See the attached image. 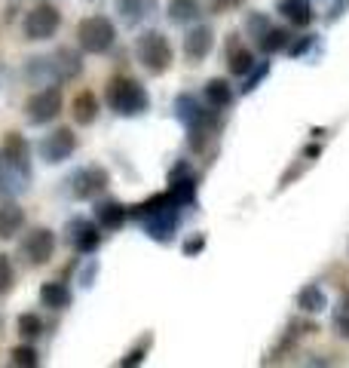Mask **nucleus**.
I'll return each instance as SVG.
<instances>
[{
  "instance_id": "2",
  "label": "nucleus",
  "mask_w": 349,
  "mask_h": 368,
  "mask_svg": "<svg viewBox=\"0 0 349 368\" xmlns=\"http://www.w3.org/2000/svg\"><path fill=\"white\" fill-rule=\"evenodd\" d=\"M181 206L166 193H157V197H150L145 203H138L135 209H129V215L135 218L145 233L153 240V242H162L169 245L174 240V233H178V224H181Z\"/></svg>"
},
{
  "instance_id": "8",
  "label": "nucleus",
  "mask_w": 349,
  "mask_h": 368,
  "mask_svg": "<svg viewBox=\"0 0 349 368\" xmlns=\"http://www.w3.org/2000/svg\"><path fill=\"white\" fill-rule=\"evenodd\" d=\"M74 150H77V136H74V129H68V126L46 132V136L37 141V157L43 160L46 166H58V163L71 160Z\"/></svg>"
},
{
  "instance_id": "26",
  "label": "nucleus",
  "mask_w": 349,
  "mask_h": 368,
  "mask_svg": "<svg viewBox=\"0 0 349 368\" xmlns=\"http://www.w3.org/2000/svg\"><path fill=\"white\" fill-rule=\"evenodd\" d=\"M74 120L80 123V126H92V123L98 120V98H95V92H77V98H74Z\"/></svg>"
},
{
  "instance_id": "31",
  "label": "nucleus",
  "mask_w": 349,
  "mask_h": 368,
  "mask_svg": "<svg viewBox=\"0 0 349 368\" xmlns=\"http://www.w3.org/2000/svg\"><path fill=\"white\" fill-rule=\"evenodd\" d=\"M334 332L349 341V295H343L340 304L334 307Z\"/></svg>"
},
{
  "instance_id": "28",
  "label": "nucleus",
  "mask_w": 349,
  "mask_h": 368,
  "mask_svg": "<svg viewBox=\"0 0 349 368\" xmlns=\"http://www.w3.org/2000/svg\"><path fill=\"white\" fill-rule=\"evenodd\" d=\"M16 332L25 337V341H37L40 334H43V320H40L37 313H22L16 320Z\"/></svg>"
},
{
  "instance_id": "23",
  "label": "nucleus",
  "mask_w": 349,
  "mask_h": 368,
  "mask_svg": "<svg viewBox=\"0 0 349 368\" xmlns=\"http://www.w3.org/2000/svg\"><path fill=\"white\" fill-rule=\"evenodd\" d=\"M71 301H74V295H71L68 282L56 280V282H43V285H40V304L49 307V310H68Z\"/></svg>"
},
{
  "instance_id": "33",
  "label": "nucleus",
  "mask_w": 349,
  "mask_h": 368,
  "mask_svg": "<svg viewBox=\"0 0 349 368\" xmlns=\"http://www.w3.org/2000/svg\"><path fill=\"white\" fill-rule=\"evenodd\" d=\"M266 74H270V65H266V61H261V68H258V71L251 68L249 74H245L249 80H245V86H242V96H249V92H254V89H258V86H261V80H264Z\"/></svg>"
},
{
  "instance_id": "35",
  "label": "nucleus",
  "mask_w": 349,
  "mask_h": 368,
  "mask_svg": "<svg viewBox=\"0 0 349 368\" xmlns=\"http://www.w3.org/2000/svg\"><path fill=\"white\" fill-rule=\"evenodd\" d=\"M181 249H184V255H187V258H197V255L205 249V233H193V237H187Z\"/></svg>"
},
{
  "instance_id": "3",
  "label": "nucleus",
  "mask_w": 349,
  "mask_h": 368,
  "mask_svg": "<svg viewBox=\"0 0 349 368\" xmlns=\"http://www.w3.org/2000/svg\"><path fill=\"white\" fill-rule=\"evenodd\" d=\"M105 101H108V108L114 111L117 117H126V120L129 117H141L150 108L147 89L141 86L135 77H126V74H117V77L108 80Z\"/></svg>"
},
{
  "instance_id": "24",
  "label": "nucleus",
  "mask_w": 349,
  "mask_h": 368,
  "mask_svg": "<svg viewBox=\"0 0 349 368\" xmlns=\"http://www.w3.org/2000/svg\"><path fill=\"white\" fill-rule=\"evenodd\" d=\"M25 80H28L31 86H49V83H56L53 61H49V56H31L25 61Z\"/></svg>"
},
{
  "instance_id": "13",
  "label": "nucleus",
  "mask_w": 349,
  "mask_h": 368,
  "mask_svg": "<svg viewBox=\"0 0 349 368\" xmlns=\"http://www.w3.org/2000/svg\"><path fill=\"white\" fill-rule=\"evenodd\" d=\"M126 221H129V206H123V203L114 200V197H110V200H101V197H98V200H95V224H98L101 230H110V233H114V230H120Z\"/></svg>"
},
{
  "instance_id": "10",
  "label": "nucleus",
  "mask_w": 349,
  "mask_h": 368,
  "mask_svg": "<svg viewBox=\"0 0 349 368\" xmlns=\"http://www.w3.org/2000/svg\"><path fill=\"white\" fill-rule=\"evenodd\" d=\"M56 245H58V240H56L53 230L34 228V230H28L25 240H22V258L31 264V267H43V264L53 261Z\"/></svg>"
},
{
  "instance_id": "30",
  "label": "nucleus",
  "mask_w": 349,
  "mask_h": 368,
  "mask_svg": "<svg viewBox=\"0 0 349 368\" xmlns=\"http://www.w3.org/2000/svg\"><path fill=\"white\" fill-rule=\"evenodd\" d=\"M9 365H16V368H37L40 365V356L34 347H13V353H9Z\"/></svg>"
},
{
  "instance_id": "1",
  "label": "nucleus",
  "mask_w": 349,
  "mask_h": 368,
  "mask_svg": "<svg viewBox=\"0 0 349 368\" xmlns=\"http://www.w3.org/2000/svg\"><path fill=\"white\" fill-rule=\"evenodd\" d=\"M174 117L184 129H187V145L190 150L202 153L209 148V138L218 136L224 120H221V111L209 108L199 96H193V92H181L178 98H174Z\"/></svg>"
},
{
  "instance_id": "21",
  "label": "nucleus",
  "mask_w": 349,
  "mask_h": 368,
  "mask_svg": "<svg viewBox=\"0 0 349 368\" xmlns=\"http://www.w3.org/2000/svg\"><path fill=\"white\" fill-rule=\"evenodd\" d=\"M28 181L19 169H13L6 160H0V200H19L28 190Z\"/></svg>"
},
{
  "instance_id": "4",
  "label": "nucleus",
  "mask_w": 349,
  "mask_h": 368,
  "mask_svg": "<svg viewBox=\"0 0 349 368\" xmlns=\"http://www.w3.org/2000/svg\"><path fill=\"white\" fill-rule=\"evenodd\" d=\"M135 58H138V65L145 68L147 74L160 77V74H166V71L172 68L174 49H172L169 37L162 34V31L147 28V31H141V34L135 37Z\"/></svg>"
},
{
  "instance_id": "12",
  "label": "nucleus",
  "mask_w": 349,
  "mask_h": 368,
  "mask_svg": "<svg viewBox=\"0 0 349 368\" xmlns=\"http://www.w3.org/2000/svg\"><path fill=\"white\" fill-rule=\"evenodd\" d=\"M0 160H6L13 169H19L25 178H31L34 172V163H31V145L22 132H6L4 141H0Z\"/></svg>"
},
{
  "instance_id": "29",
  "label": "nucleus",
  "mask_w": 349,
  "mask_h": 368,
  "mask_svg": "<svg viewBox=\"0 0 349 368\" xmlns=\"http://www.w3.org/2000/svg\"><path fill=\"white\" fill-rule=\"evenodd\" d=\"M270 28H273V22H270V16L266 13H249V19H245V34H249L254 44H258Z\"/></svg>"
},
{
  "instance_id": "32",
  "label": "nucleus",
  "mask_w": 349,
  "mask_h": 368,
  "mask_svg": "<svg viewBox=\"0 0 349 368\" xmlns=\"http://www.w3.org/2000/svg\"><path fill=\"white\" fill-rule=\"evenodd\" d=\"M16 285V270H13V261H9V255L0 252V298Z\"/></svg>"
},
{
  "instance_id": "14",
  "label": "nucleus",
  "mask_w": 349,
  "mask_h": 368,
  "mask_svg": "<svg viewBox=\"0 0 349 368\" xmlns=\"http://www.w3.org/2000/svg\"><path fill=\"white\" fill-rule=\"evenodd\" d=\"M212 46H214V31L209 25H193L187 34H184V56H187L193 65L209 56Z\"/></svg>"
},
{
  "instance_id": "9",
  "label": "nucleus",
  "mask_w": 349,
  "mask_h": 368,
  "mask_svg": "<svg viewBox=\"0 0 349 368\" xmlns=\"http://www.w3.org/2000/svg\"><path fill=\"white\" fill-rule=\"evenodd\" d=\"M61 28V13L53 4H37L34 9H28L22 31L25 40H53Z\"/></svg>"
},
{
  "instance_id": "6",
  "label": "nucleus",
  "mask_w": 349,
  "mask_h": 368,
  "mask_svg": "<svg viewBox=\"0 0 349 368\" xmlns=\"http://www.w3.org/2000/svg\"><path fill=\"white\" fill-rule=\"evenodd\" d=\"M61 105H65V92L58 83H49L43 89L31 92L25 101V120L31 126H46L61 114Z\"/></svg>"
},
{
  "instance_id": "22",
  "label": "nucleus",
  "mask_w": 349,
  "mask_h": 368,
  "mask_svg": "<svg viewBox=\"0 0 349 368\" xmlns=\"http://www.w3.org/2000/svg\"><path fill=\"white\" fill-rule=\"evenodd\" d=\"M166 16L172 25H197L202 16V0H169Z\"/></svg>"
},
{
  "instance_id": "19",
  "label": "nucleus",
  "mask_w": 349,
  "mask_h": 368,
  "mask_svg": "<svg viewBox=\"0 0 349 368\" xmlns=\"http://www.w3.org/2000/svg\"><path fill=\"white\" fill-rule=\"evenodd\" d=\"M25 228V209L16 200H0V240H13Z\"/></svg>"
},
{
  "instance_id": "15",
  "label": "nucleus",
  "mask_w": 349,
  "mask_h": 368,
  "mask_svg": "<svg viewBox=\"0 0 349 368\" xmlns=\"http://www.w3.org/2000/svg\"><path fill=\"white\" fill-rule=\"evenodd\" d=\"M254 65H258L254 53L242 44L239 34H230V40H227V71H230L233 77H245Z\"/></svg>"
},
{
  "instance_id": "5",
  "label": "nucleus",
  "mask_w": 349,
  "mask_h": 368,
  "mask_svg": "<svg viewBox=\"0 0 349 368\" xmlns=\"http://www.w3.org/2000/svg\"><path fill=\"white\" fill-rule=\"evenodd\" d=\"M77 44L89 56H105L117 44V25L108 16H86L77 25Z\"/></svg>"
},
{
  "instance_id": "36",
  "label": "nucleus",
  "mask_w": 349,
  "mask_h": 368,
  "mask_svg": "<svg viewBox=\"0 0 349 368\" xmlns=\"http://www.w3.org/2000/svg\"><path fill=\"white\" fill-rule=\"evenodd\" d=\"M316 44V34H303V37H297L294 44H288V56L294 58H301L303 53H310V46Z\"/></svg>"
},
{
  "instance_id": "20",
  "label": "nucleus",
  "mask_w": 349,
  "mask_h": 368,
  "mask_svg": "<svg viewBox=\"0 0 349 368\" xmlns=\"http://www.w3.org/2000/svg\"><path fill=\"white\" fill-rule=\"evenodd\" d=\"M202 101L214 111H227L233 105V83L224 77H212L209 83L202 86Z\"/></svg>"
},
{
  "instance_id": "11",
  "label": "nucleus",
  "mask_w": 349,
  "mask_h": 368,
  "mask_svg": "<svg viewBox=\"0 0 349 368\" xmlns=\"http://www.w3.org/2000/svg\"><path fill=\"white\" fill-rule=\"evenodd\" d=\"M65 237H68L71 245H74L77 255H92L101 245V228H98L95 221H89V218H83V215H77V218L68 221Z\"/></svg>"
},
{
  "instance_id": "7",
  "label": "nucleus",
  "mask_w": 349,
  "mask_h": 368,
  "mask_svg": "<svg viewBox=\"0 0 349 368\" xmlns=\"http://www.w3.org/2000/svg\"><path fill=\"white\" fill-rule=\"evenodd\" d=\"M108 184H110V175H108L105 166H80L68 175V193L80 203L98 200L101 193L108 190Z\"/></svg>"
},
{
  "instance_id": "34",
  "label": "nucleus",
  "mask_w": 349,
  "mask_h": 368,
  "mask_svg": "<svg viewBox=\"0 0 349 368\" xmlns=\"http://www.w3.org/2000/svg\"><path fill=\"white\" fill-rule=\"evenodd\" d=\"M239 6H245V0H209V9L214 16H227V13H233V9H239Z\"/></svg>"
},
{
  "instance_id": "18",
  "label": "nucleus",
  "mask_w": 349,
  "mask_h": 368,
  "mask_svg": "<svg viewBox=\"0 0 349 368\" xmlns=\"http://www.w3.org/2000/svg\"><path fill=\"white\" fill-rule=\"evenodd\" d=\"M276 13L294 28H306L316 19L310 0H276Z\"/></svg>"
},
{
  "instance_id": "16",
  "label": "nucleus",
  "mask_w": 349,
  "mask_h": 368,
  "mask_svg": "<svg viewBox=\"0 0 349 368\" xmlns=\"http://www.w3.org/2000/svg\"><path fill=\"white\" fill-rule=\"evenodd\" d=\"M49 61H53V74H56V83H65V80H74L80 71H83V58H80L77 49L71 46H58L53 56H49Z\"/></svg>"
},
{
  "instance_id": "37",
  "label": "nucleus",
  "mask_w": 349,
  "mask_h": 368,
  "mask_svg": "<svg viewBox=\"0 0 349 368\" xmlns=\"http://www.w3.org/2000/svg\"><path fill=\"white\" fill-rule=\"evenodd\" d=\"M147 344H150V337H145V344L135 347V350H129L126 356H123L120 365H123V368H129V365H141V362H145V350H147Z\"/></svg>"
},
{
  "instance_id": "25",
  "label": "nucleus",
  "mask_w": 349,
  "mask_h": 368,
  "mask_svg": "<svg viewBox=\"0 0 349 368\" xmlns=\"http://www.w3.org/2000/svg\"><path fill=\"white\" fill-rule=\"evenodd\" d=\"M297 307H301V313H310V316L322 313L325 307H328V295H325V289H322V285H316V282L303 285V289L297 292Z\"/></svg>"
},
{
  "instance_id": "17",
  "label": "nucleus",
  "mask_w": 349,
  "mask_h": 368,
  "mask_svg": "<svg viewBox=\"0 0 349 368\" xmlns=\"http://www.w3.org/2000/svg\"><path fill=\"white\" fill-rule=\"evenodd\" d=\"M157 9H160L157 0H117V13L129 28L145 25L147 19L157 16Z\"/></svg>"
},
{
  "instance_id": "27",
  "label": "nucleus",
  "mask_w": 349,
  "mask_h": 368,
  "mask_svg": "<svg viewBox=\"0 0 349 368\" xmlns=\"http://www.w3.org/2000/svg\"><path fill=\"white\" fill-rule=\"evenodd\" d=\"M288 44H291V34L285 28H270L266 34L258 40V49L264 56H276V53H282V49H288Z\"/></svg>"
}]
</instances>
